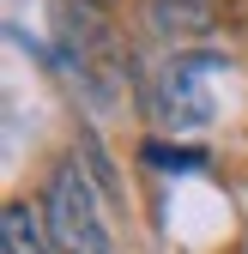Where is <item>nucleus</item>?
<instances>
[{"instance_id": "1", "label": "nucleus", "mask_w": 248, "mask_h": 254, "mask_svg": "<svg viewBox=\"0 0 248 254\" xmlns=\"http://www.w3.org/2000/svg\"><path fill=\"white\" fill-rule=\"evenodd\" d=\"M43 230L55 242V254H115L109 230H103V206L97 188H91V170L79 157H61L49 170L43 188Z\"/></svg>"}, {"instance_id": "2", "label": "nucleus", "mask_w": 248, "mask_h": 254, "mask_svg": "<svg viewBox=\"0 0 248 254\" xmlns=\"http://www.w3.org/2000/svg\"><path fill=\"white\" fill-rule=\"evenodd\" d=\"M55 55L97 103H109V85L121 79V49H115L109 18L91 6V0H61V12H55Z\"/></svg>"}, {"instance_id": "3", "label": "nucleus", "mask_w": 248, "mask_h": 254, "mask_svg": "<svg viewBox=\"0 0 248 254\" xmlns=\"http://www.w3.org/2000/svg\"><path fill=\"white\" fill-rule=\"evenodd\" d=\"M224 73V55H176L164 61V73L151 79V121L158 133H194L212 121V79Z\"/></svg>"}, {"instance_id": "4", "label": "nucleus", "mask_w": 248, "mask_h": 254, "mask_svg": "<svg viewBox=\"0 0 248 254\" xmlns=\"http://www.w3.org/2000/svg\"><path fill=\"white\" fill-rule=\"evenodd\" d=\"M0 248L6 254H55L49 230H43V218H30V206H6V230H0Z\"/></svg>"}]
</instances>
